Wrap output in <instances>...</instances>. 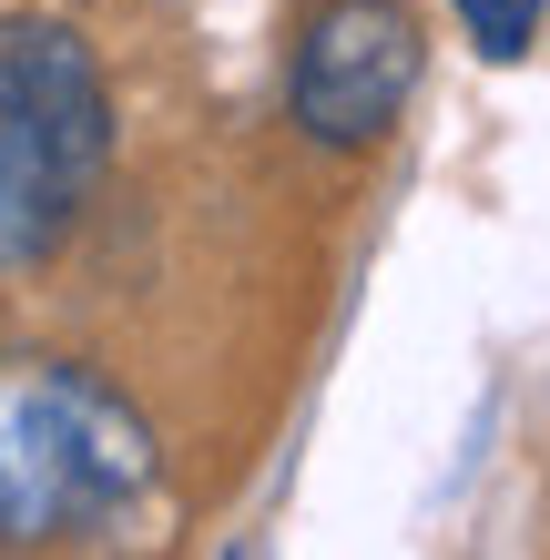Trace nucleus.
<instances>
[{"instance_id": "7ed1b4c3", "label": "nucleus", "mask_w": 550, "mask_h": 560, "mask_svg": "<svg viewBox=\"0 0 550 560\" xmlns=\"http://www.w3.org/2000/svg\"><path fill=\"white\" fill-rule=\"evenodd\" d=\"M418 61H429V42H418L408 0H316L296 21V51H285V113L306 143L367 153L398 133Z\"/></svg>"}, {"instance_id": "f257e3e1", "label": "nucleus", "mask_w": 550, "mask_h": 560, "mask_svg": "<svg viewBox=\"0 0 550 560\" xmlns=\"http://www.w3.org/2000/svg\"><path fill=\"white\" fill-rule=\"evenodd\" d=\"M153 418L82 357H0V550L113 530L153 489Z\"/></svg>"}, {"instance_id": "f03ea898", "label": "nucleus", "mask_w": 550, "mask_h": 560, "mask_svg": "<svg viewBox=\"0 0 550 560\" xmlns=\"http://www.w3.org/2000/svg\"><path fill=\"white\" fill-rule=\"evenodd\" d=\"M113 174V82L72 21H0V276L51 266Z\"/></svg>"}, {"instance_id": "20e7f679", "label": "nucleus", "mask_w": 550, "mask_h": 560, "mask_svg": "<svg viewBox=\"0 0 550 560\" xmlns=\"http://www.w3.org/2000/svg\"><path fill=\"white\" fill-rule=\"evenodd\" d=\"M459 31H469V51L479 61H530L540 51V31H550V0H459Z\"/></svg>"}]
</instances>
